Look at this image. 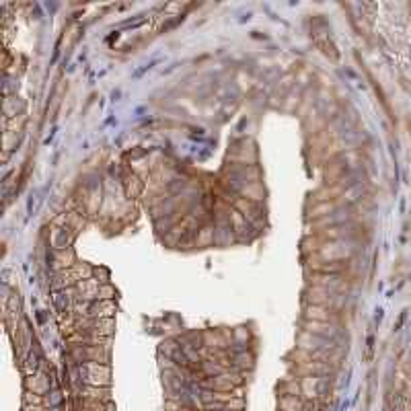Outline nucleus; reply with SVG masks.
Segmentation results:
<instances>
[{
  "mask_svg": "<svg viewBox=\"0 0 411 411\" xmlns=\"http://www.w3.org/2000/svg\"><path fill=\"white\" fill-rule=\"evenodd\" d=\"M74 393H76L78 399H93V401H101V403H109V401H111V387L80 385Z\"/></svg>",
  "mask_w": 411,
  "mask_h": 411,
  "instance_id": "1",
  "label": "nucleus"
},
{
  "mask_svg": "<svg viewBox=\"0 0 411 411\" xmlns=\"http://www.w3.org/2000/svg\"><path fill=\"white\" fill-rule=\"evenodd\" d=\"M72 411H115V405L109 403H101V401H93V399H74L70 403Z\"/></svg>",
  "mask_w": 411,
  "mask_h": 411,
  "instance_id": "2",
  "label": "nucleus"
},
{
  "mask_svg": "<svg viewBox=\"0 0 411 411\" xmlns=\"http://www.w3.org/2000/svg\"><path fill=\"white\" fill-rule=\"evenodd\" d=\"M25 389L45 397V395L49 393L51 385H49L47 374H43V372H35V374H31V376H27V378H25Z\"/></svg>",
  "mask_w": 411,
  "mask_h": 411,
  "instance_id": "3",
  "label": "nucleus"
},
{
  "mask_svg": "<svg viewBox=\"0 0 411 411\" xmlns=\"http://www.w3.org/2000/svg\"><path fill=\"white\" fill-rule=\"evenodd\" d=\"M23 403H29V405H45V397L25 389V393H23Z\"/></svg>",
  "mask_w": 411,
  "mask_h": 411,
  "instance_id": "4",
  "label": "nucleus"
},
{
  "mask_svg": "<svg viewBox=\"0 0 411 411\" xmlns=\"http://www.w3.org/2000/svg\"><path fill=\"white\" fill-rule=\"evenodd\" d=\"M113 296H115V292H113V288H111V286H101L97 300H111Z\"/></svg>",
  "mask_w": 411,
  "mask_h": 411,
  "instance_id": "5",
  "label": "nucleus"
},
{
  "mask_svg": "<svg viewBox=\"0 0 411 411\" xmlns=\"http://www.w3.org/2000/svg\"><path fill=\"white\" fill-rule=\"evenodd\" d=\"M23 411H47L45 405H29V403H23Z\"/></svg>",
  "mask_w": 411,
  "mask_h": 411,
  "instance_id": "6",
  "label": "nucleus"
}]
</instances>
